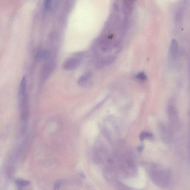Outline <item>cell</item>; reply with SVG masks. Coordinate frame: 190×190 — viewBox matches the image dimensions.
<instances>
[{
    "label": "cell",
    "instance_id": "obj_6",
    "mask_svg": "<svg viewBox=\"0 0 190 190\" xmlns=\"http://www.w3.org/2000/svg\"><path fill=\"white\" fill-rule=\"evenodd\" d=\"M168 113L170 119L173 120L177 118V113L174 107L169 106L168 109Z\"/></svg>",
    "mask_w": 190,
    "mask_h": 190
},
{
    "label": "cell",
    "instance_id": "obj_2",
    "mask_svg": "<svg viewBox=\"0 0 190 190\" xmlns=\"http://www.w3.org/2000/svg\"><path fill=\"white\" fill-rule=\"evenodd\" d=\"M83 55V53H77L72 57L68 58L64 62L63 65V68L67 70H72L76 69L80 65Z\"/></svg>",
    "mask_w": 190,
    "mask_h": 190
},
{
    "label": "cell",
    "instance_id": "obj_13",
    "mask_svg": "<svg viewBox=\"0 0 190 190\" xmlns=\"http://www.w3.org/2000/svg\"><path fill=\"white\" fill-rule=\"evenodd\" d=\"M143 149H144V147L143 146L141 145L138 147V149L139 151H141L143 150Z\"/></svg>",
    "mask_w": 190,
    "mask_h": 190
},
{
    "label": "cell",
    "instance_id": "obj_9",
    "mask_svg": "<svg viewBox=\"0 0 190 190\" xmlns=\"http://www.w3.org/2000/svg\"><path fill=\"white\" fill-rule=\"evenodd\" d=\"M15 183L16 185L20 187L27 186L29 184V182L28 181L22 179L16 180L15 181Z\"/></svg>",
    "mask_w": 190,
    "mask_h": 190
},
{
    "label": "cell",
    "instance_id": "obj_5",
    "mask_svg": "<svg viewBox=\"0 0 190 190\" xmlns=\"http://www.w3.org/2000/svg\"><path fill=\"white\" fill-rule=\"evenodd\" d=\"M178 44L176 40L172 41L170 48V55L172 58H176L178 51Z\"/></svg>",
    "mask_w": 190,
    "mask_h": 190
},
{
    "label": "cell",
    "instance_id": "obj_11",
    "mask_svg": "<svg viewBox=\"0 0 190 190\" xmlns=\"http://www.w3.org/2000/svg\"><path fill=\"white\" fill-rule=\"evenodd\" d=\"M52 3V0H46L44 2V7L45 9L46 10H48L50 9L51 4Z\"/></svg>",
    "mask_w": 190,
    "mask_h": 190
},
{
    "label": "cell",
    "instance_id": "obj_10",
    "mask_svg": "<svg viewBox=\"0 0 190 190\" xmlns=\"http://www.w3.org/2000/svg\"><path fill=\"white\" fill-rule=\"evenodd\" d=\"M137 78L139 80L145 81L147 80V76L144 72H141L138 74L137 76Z\"/></svg>",
    "mask_w": 190,
    "mask_h": 190
},
{
    "label": "cell",
    "instance_id": "obj_1",
    "mask_svg": "<svg viewBox=\"0 0 190 190\" xmlns=\"http://www.w3.org/2000/svg\"><path fill=\"white\" fill-rule=\"evenodd\" d=\"M19 103L21 118L25 121L28 118L29 107L28 94L27 92V81L25 76H24L20 81L18 91Z\"/></svg>",
    "mask_w": 190,
    "mask_h": 190
},
{
    "label": "cell",
    "instance_id": "obj_12",
    "mask_svg": "<svg viewBox=\"0 0 190 190\" xmlns=\"http://www.w3.org/2000/svg\"><path fill=\"white\" fill-rule=\"evenodd\" d=\"M61 183L60 181H58L56 182L55 184L54 189L55 190H58L59 189L60 186H61Z\"/></svg>",
    "mask_w": 190,
    "mask_h": 190
},
{
    "label": "cell",
    "instance_id": "obj_8",
    "mask_svg": "<svg viewBox=\"0 0 190 190\" xmlns=\"http://www.w3.org/2000/svg\"><path fill=\"white\" fill-rule=\"evenodd\" d=\"M153 137L152 134L147 132H142L140 135V140L143 141L146 139H151Z\"/></svg>",
    "mask_w": 190,
    "mask_h": 190
},
{
    "label": "cell",
    "instance_id": "obj_7",
    "mask_svg": "<svg viewBox=\"0 0 190 190\" xmlns=\"http://www.w3.org/2000/svg\"><path fill=\"white\" fill-rule=\"evenodd\" d=\"M50 55V52L48 50H42L37 54V58L39 59H46Z\"/></svg>",
    "mask_w": 190,
    "mask_h": 190
},
{
    "label": "cell",
    "instance_id": "obj_3",
    "mask_svg": "<svg viewBox=\"0 0 190 190\" xmlns=\"http://www.w3.org/2000/svg\"><path fill=\"white\" fill-rule=\"evenodd\" d=\"M154 173L153 172V174L151 175L154 182L160 185H163L167 184L168 176L165 173L166 172L162 170H160L159 169L154 170Z\"/></svg>",
    "mask_w": 190,
    "mask_h": 190
},
{
    "label": "cell",
    "instance_id": "obj_4",
    "mask_svg": "<svg viewBox=\"0 0 190 190\" xmlns=\"http://www.w3.org/2000/svg\"><path fill=\"white\" fill-rule=\"evenodd\" d=\"M92 74L91 72H87L81 76L78 80V84L81 87H86L91 83Z\"/></svg>",
    "mask_w": 190,
    "mask_h": 190
}]
</instances>
